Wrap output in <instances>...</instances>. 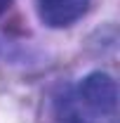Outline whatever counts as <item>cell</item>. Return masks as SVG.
<instances>
[{
	"mask_svg": "<svg viewBox=\"0 0 120 123\" xmlns=\"http://www.w3.org/2000/svg\"><path fill=\"white\" fill-rule=\"evenodd\" d=\"M80 99L94 111L111 114L118 104V85L108 74L94 71L80 83Z\"/></svg>",
	"mask_w": 120,
	"mask_h": 123,
	"instance_id": "1",
	"label": "cell"
},
{
	"mask_svg": "<svg viewBox=\"0 0 120 123\" xmlns=\"http://www.w3.org/2000/svg\"><path fill=\"white\" fill-rule=\"evenodd\" d=\"M90 0H38V17L49 29H64L87 12Z\"/></svg>",
	"mask_w": 120,
	"mask_h": 123,
	"instance_id": "2",
	"label": "cell"
},
{
	"mask_svg": "<svg viewBox=\"0 0 120 123\" xmlns=\"http://www.w3.org/2000/svg\"><path fill=\"white\" fill-rule=\"evenodd\" d=\"M10 5H12V0H0V14H2V12H5Z\"/></svg>",
	"mask_w": 120,
	"mask_h": 123,
	"instance_id": "3",
	"label": "cell"
},
{
	"mask_svg": "<svg viewBox=\"0 0 120 123\" xmlns=\"http://www.w3.org/2000/svg\"><path fill=\"white\" fill-rule=\"evenodd\" d=\"M71 123H82V121H71Z\"/></svg>",
	"mask_w": 120,
	"mask_h": 123,
	"instance_id": "4",
	"label": "cell"
}]
</instances>
